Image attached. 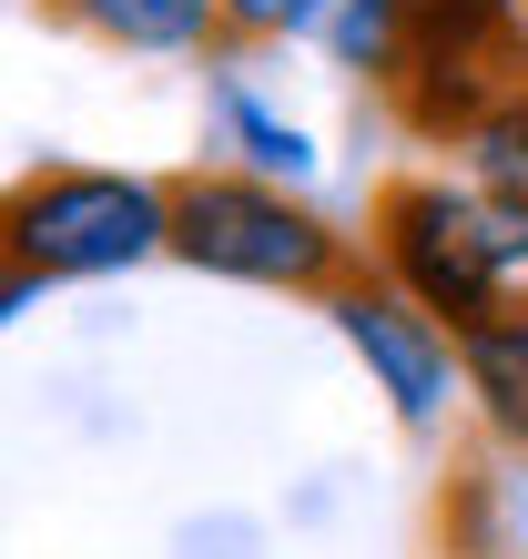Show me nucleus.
Masks as SVG:
<instances>
[{
  "label": "nucleus",
  "instance_id": "obj_6",
  "mask_svg": "<svg viewBox=\"0 0 528 559\" xmlns=\"http://www.w3.org/2000/svg\"><path fill=\"white\" fill-rule=\"evenodd\" d=\"M72 11L92 31H112V41H132V51H183V41H204L214 0H72Z\"/></svg>",
  "mask_w": 528,
  "mask_h": 559
},
{
  "label": "nucleus",
  "instance_id": "obj_3",
  "mask_svg": "<svg viewBox=\"0 0 528 559\" xmlns=\"http://www.w3.org/2000/svg\"><path fill=\"white\" fill-rule=\"evenodd\" d=\"M173 245V204L122 174H41L11 193V254L21 275H103V265H132V254Z\"/></svg>",
  "mask_w": 528,
  "mask_h": 559
},
{
  "label": "nucleus",
  "instance_id": "obj_4",
  "mask_svg": "<svg viewBox=\"0 0 528 559\" xmlns=\"http://www.w3.org/2000/svg\"><path fill=\"white\" fill-rule=\"evenodd\" d=\"M173 245L214 275H244V285H315L336 265V235L315 214H295L285 193H254V183H173Z\"/></svg>",
  "mask_w": 528,
  "mask_h": 559
},
{
  "label": "nucleus",
  "instance_id": "obj_7",
  "mask_svg": "<svg viewBox=\"0 0 528 559\" xmlns=\"http://www.w3.org/2000/svg\"><path fill=\"white\" fill-rule=\"evenodd\" d=\"M468 367H478V386H488V407H499V427H518L528 438V325H478L468 336Z\"/></svg>",
  "mask_w": 528,
  "mask_h": 559
},
{
  "label": "nucleus",
  "instance_id": "obj_1",
  "mask_svg": "<svg viewBox=\"0 0 528 559\" xmlns=\"http://www.w3.org/2000/svg\"><path fill=\"white\" fill-rule=\"evenodd\" d=\"M386 72L427 143H478L508 103H528V0H417Z\"/></svg>",
  "mask_w": 528,
  "mask_h": 559
},
{
  "label": "nucleus",
  "instance_id": "obj_10",
  "mask_svg": "<svg viewBox=\"0 0 528 559\" xmlns=\"http://www.w3.org/2000/svg\"><path fill=\"white\" fill-rule=\"evenodd\" d=\"M235 122H244V143H254L264 163H285V174H295V163H305V143H295V133H275V122H264L254 103H235Z\"/></svg>",
  "mask_w": 528,
  "mask_h": 559
},
{
  "label": "nucleus",
  "instance_id": "obj_2",
  "mask_svg": "<svg viewBox=\"0 0 528 559\" xmlns=\"http://www.w3.org/2000/svg\"><path fill=\"white\" fill-rule=\"evenodd\" d=\"M386 265L417 285L427 316L478 336V325H499L508 275H528V214L518 204H468L447 183H396L386 193Z\"/></svg>",
  "mask_w": 528,
  "mask_h": 559
},
{
  "label": "nucleus",
  "instance_id": "obj_11",
  "mask_svg": "<svg viewBox=\"0 0 528 559\" xmlns=\"http://www.w3.org/2000/svg\"><path fill=\"white\" fill-rule=\"evenodd\" d=\"M518 325H528V316H518Z\"/></svg>",
  "mask_w": 528,
  "mask_h": 559
},
{
  "label": "nucleus",
  "instance_id": "obj_9",
  "mask_svg": "<svg viewBox=\"0 0 528 559\" xmlns=\"http://www.w3.org/2000/svg\"><path fill=\"white\" fill-rule=\"evenodd\" d=\"M315 11H325V0H224V21H244V31H295Z\"/></svg>",
  "mask_w": 528,
  "mask_h": 559
},
{
  "label": "nucleus",
  "instance_id": "obj_5",
  "mask_svg": "<svg viewBox=\"0 0 528 559\" xmlns=\"http://www.w3.org/2000/svg\"><path fill=\"white\" fill-rule=\"evenodd\" d=\"M336 316H346V336L367 346V367L386 377V397L407 407V417H427V407L447 397V336H437V316L396 306V295H376V285H356Z\"/></svg>",
  "mask_w": 528,
  "mask_h": 559
},
{
  "label": "nucleus",
  "instance_id": "obj_8",
  "mask_svg": "<svg viewBox=\"0 0 528 559\" xmlns=\"http://www.w3.org/2000/svg\"><path fill=\"white\" fill-rule=\"evenodd\" d=\"M478 174H488V193H499V204L528 214V103H508V112L478 133Z\"/></svg>",
  "mask_w": 528,
  "mask_h": 559
}]
</instances>
